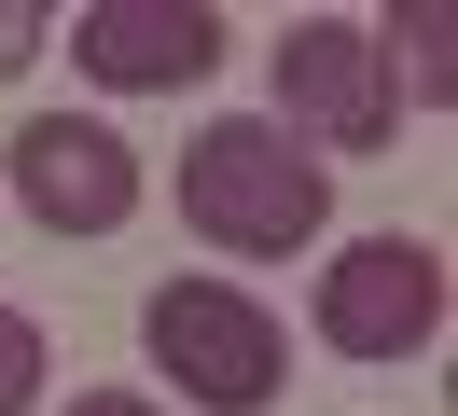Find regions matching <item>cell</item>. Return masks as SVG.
I'll return each instance as SVG.
<instances>
[{"label":"cell","mask_w":458,"mask_h":416,"mask_svg":"<svg viewBox=\"0 0 458 416\" xmlns=\"http://www.w3.org/2000/svg\"><path fill=\"white\" fill-rule=\"evenodd\" d=\"M140 333H153V361L181 375V403H195V416H264V403H278V375H292V333L264 319L236 277H167V292L140 305Z\"/></svg>","instance_id":"obj_2"},{"label":"cell","mask_w":458,"mask_h":416,"mask_svg":"<svg viewBox=\"0 0 458 416\" xmlns=\"http://www.w3.org/2000/svg\"><path fill=\"white\" fill-rule=\"evenodd\" d=\"M70 416H153V403H140V388H84Z\"/></svg>","instance_id":"obj_10"},{"label":"cell","mask_w":458,"mask_h":416,"mask_svg":"<svg viewBox=\"0 0 458 416\" xmlns=\"http://www.w3.org/2000/svg\"><path fill=\"white\" fill-rule=\"evenodd\" d=\"M264 125L319 139V153H375V139L403 125V111H389V70H375V28L292 14V28H278V111H264Z\"/></svg>","instance_id":"obj_4"},{"label":"cell","mask_w":458,"mask_h":416,"mask_svg":"<svg viewBox=\"0 0 458 416\" xmlns=\"http://www.w3.org/2000/svg\"><path fill=\"white\" fill-rule=\"evenodd\" d=\"M29 403H42V319L0 305V416H29Z\"/></svg>","instance_id":"obj_8"},{"label":"cell","mask_w":458,"mask_h":416,"mask_svg":"<svg viewBox=\"0 0 458 416\" xmlns=\"http://www.w3.org/2000/svg\"><path fill=\"white\" fill-rule=\"evenodd\" d=\"M375 70H389V111H403V98L445 111V98H458V14H445V0H403V14L375 28Z\"/></svg>","instance_id":"obj_7"},{"label":"cell","mask_w":458,"mask_h":416,"mask_svg":"<svg viewBox=\"0 0 458 416\" xmlns=\"http://www.w3.org/2000/svg\"><path fill=\"white\" fill-rule=\"evenodd\" d=\"M445 333V250L430 236H347L319 264V347L334 361H417Z\"/></svg>","instance_id":"obj_3"},{"label":"cell","mask_w":458,"mask_h":416,"mask_svg":"<svg viewBox=\"0 0 458 416\" xmlns=\"http://www.w3.org/2000/svg\"><path fill=\"white\" fill-rule=\"evenodd\" d=\"M42 42H56V14H42V0H0V83L29 70V55H42Z\"/></svg>","instance_id":"obj_9"},{"label":"cell","mask_w":458,"mask_h":416,"mask_svg":"<svg viewBox=\"0 0 458 416\" xmlns=\"http://www.w3.org/2000/svg\"><path fill=\"white\" fill-rule=\"evenodd\" d=\"M223 42L236 28L208 14V0H84V14H70V55H84L112 98H181V83L223 70Z\"/></svg>","instance_id":"obj_6"},{"label":"cell","mask_w":458,"mask_h":416,"mask_svg":"<svg viewBox=\"0 0 458 416\" xmlns=\"http://www.w3.org/2000/svg\"><path fill=\"white\" fill-rule=\"evenodd\" d=\"M181 222L208 250H236V264H292L334 222V166L292 125H264V111H223V125L181 139Z\"/></svg>","instance_id":"obj_1"},{"label":"cell","mask_w":458,"mask_h":416,"mask_svg":"<svg viewBox=\"0 0 458 416\" xmlns=\"http://www.w3.org/2000/svg\"><path fill=\"white\" fill-rule=\"evenodd\" d=\"M14 208L42 236H112L140 208V153H125L98 111H29L14 125Z\"/></svg>","instance_id":"obj_5"}]
</instances>
